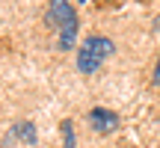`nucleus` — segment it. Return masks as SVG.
Listing matches in <instances>:
<instances>
[{
    "label": "nucleus",
    "mask_w": 160,
    "mask_h": 148,
    "mask_svg": "<svg viewBox=\"0 0 160 148\" xmlns=\"http://www.w3.org/2000/svg\"><path fill=\"white\" fill-rule=\"evenodd\" d=\"M48 24L59 33L57 47L59 51H71L74 42H77V30H80L77 9L68 3V0H51V3H48Z\"/></svg>",
    "instance_id": "obj_1"
},
{
    "label": "nucleus",
    "mask_w": 160,
    "mask_h": 148,
    "mask_svg": "<svg viewBox=\"0 0 160 148\" xmlns=\"http://www.w3.org/2000/svg\"><path fill=\"white\" fill-rule=\"evenodd\" d=\"M113 51H116V45L110 39H104V36H86V42L77 51V68L83 74L98 71L107 62V57H113Z\"/></svg>",
    "instance_id": "obj_2"
},
{
    "label": "nucleus",
    "mask_w": 160,
    "mask_h": 148,
    "mask_svg": "<svg viewBox=\"0 0 160 148\" xmlns=\"http://www.w3.org/2000/svg\"><path fill=\"white\" fill-rule=\"evenodd\" d=\"M89 125H92V131H98V133H110V131L119 127V116L104 110V107H92L89 110Z\"/></svg>",
    "instance_id": "obj_3"
},
{
    "label": "nucleus",
    "mask_w": 160,
    "mask_h": 148,
    "mask_svg": "<svg viewBox=\"0 0 160 148\" xmlns=\"http://www.w3.org/2000/svg\"><path fill=\"white\" fill-rule=\"evenodd\" d=\"M15 136H18V139H24L27 145H33L36 139H39V136H36V127L30 125V121H21V125H15Z\"/></svg>",
    "instance_id": "obj_4"
},
{
    "label": "nucleus",
    "mask_w": 160,
    "mask_h": 148,
    "mask_svg": "<svg viewBox=\"0 0 160 148\" xmlns=\"http://www.w3.org/2000/svg\"><path fill=\"white\" fill-rule=\"evenodd\" d=\"M59 127H62V139H65V148H74V125H71V119H65Z\"/></svg>",
    "instance_id": "obj_5"
},
{
    "label": "nucleus",
    "mask_w": 160,
    "mask_h": 148,
    "mask_svg": "<svg viewBox=\"0 0 160 148\" xmlns=\"http://www.w3.org/2000/svg\"><path fill=\"white\" fill-rule=\"evenodd\" d=\"M154 83H160V59H157V65H154Z\"/></svg>",
    "instance_id": "obj_6"
}]
</instances>
